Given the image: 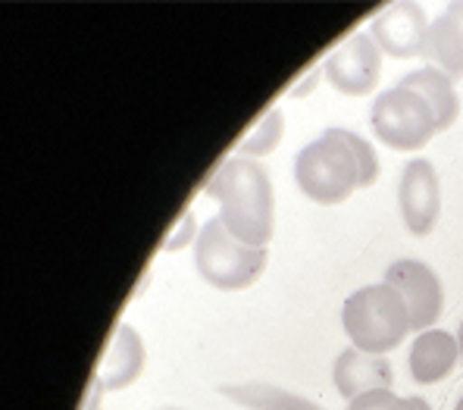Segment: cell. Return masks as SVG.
Segmentation results:
<instances>
[{
	"label": "cell",
	"instance_id": "ba28073f",
	"mask_svg": "<svg viewBox=\"0 0 463 410\" xmlns=\"http://www.w3.org/2000/svg\"><path fill=\"white\" fill-rule=\"evenodd\" d=\"M398 210L411 235H432L441 216V179L432 160H426V157L407 160L398 182Z\"/></svg>",
	"mask_w": 463,
	"mask_h": 410
},
{
	"label": "cell",
	"instance_id": "8fae6325",
	"mask_svg": "<svg viewBox=\"0 0 463 410\" xmlns=\"http://www.w3.org/2000/svg\"><path fill=\"white\" fill-rule=\"evenodd\" d=\"M460 360V341L458 336L445 329H426L413 338L411 354H407V367L417 386H435V382L448 379Z\"/></svg>",
	"mask_w": 463,
	"mask_h": 410
},
{
	"label": "cell",
	"instance_id": "9a60e30c",
	"mask_svg": "<svg viewBox=\"0 0 463 410\" xmlns=\"http://www.w3.org/2000/svg\"><path fill=\"white\" fill-rule=\"evenodd\" d=\"M220 395L244 410H326L307 395L288 392L272 382H229L220 386Z\"/></svg>",
	"mask_w": 463,
	"mask_h": 410
},
{
	"label": "cell",
	"instance_id": "7402d4cb",
	"mask_svg": "<svg viewBox=\"0 0 463 410\" xmlns=\"http://www.w3.org/2000/svg\"><path fill=\"white\" fill-rule=\"evenodd\" d=\"M458 341H460V360H463V323H460V329H458Z\"/></svg>",
	"mask_w": 463,
	"mask_h": 410
},
{
	"label": "cell",
	"instance_id": "8992f818",
	"mask_svg": "<svg viewBox=\"0 0 463 410\" xmlns=\"http://www.w3.org/2000/svg\"><path fill=\"white\" fill-rule=\"evenodd\" d=\"M383 57L370 32H351L329 57L323 60L326 81L345 98H366L383 79Z\"/></svg>",
	"mask_w": 463,
	"mask_h": 410
},
{
	"label": "cell",
	"instance_id": "2e32d148",
	"mask_svg": "<svg viewBox=\"0 0 463 410\" xmlns=\"http://www.w3.org/2000/svg\"><path fill=\"white\" fill-rule=\"evenodd\" d=\"M282 135H285V113H282V107H272V110L263 113L260 122L241 138L238 157H250V160L269 157L272 150L282 145Z\"/></svg>",
	"mask_w": 463,
	"mask_h": 410
},
{
	"label": "cell",
	"instance_id": "d6986e66",
	"mask_svg": "<svg viewBox=\"0 0 463 410\" xmlns=\"http://www.w3.org/2000/svg\"><path fill=\"white\" fill-rule=\"evenodd\" d=\"M197 223H194V214L192 210H185V214L179 216V223L169 229V235H166V242H163V251L166 254H175V251H182V248H188V244H194L197 242Z\"/></svg>",
	"mask_w": 463,
	"mask_h": 410
},
{
	"label": "cell",
	"instance_id": "52a82bcc",
	"mask_svg": "<svg viewBox=\"0 0 463 410\" xmlns=\"http://www.w3.org/2000/svg\"><path fill=\"white\" fill-rule=\"evenodd\" d=\"M383 282L404 295L407 307H411V326L417 336L426 329H435L441 310H445V285H441L439 272L432 266L413 261V257H401V261L385 266Z\"/></svg>",
	"mask_w": 463,
	"mask_h": 410
},
{
	"label": "cell",
	"instance_id": "6da1fadb",
	"mask_svg": "<svg viewBox=\"0 0 463 410\" xmlns=\"http://www.w3.org/2000/svg\"><path fill=\"white\" fill-rule=\"evenodd\" d=\"M207 197L220 207V223L248 248H267L276 235V191L267 167L250 157H226L207 179Z\"/></svg>",
	"mask_w": 463,
	"mask_h": 410
},
{
	"label": "cell",
	"instance_id": "ffe728a7",
	"mask_svg": "<svg viewBox=\"0 0 463 410\" xmlns=\"http://www.w3.org/2000/svg\"><path fill=\"white\" fill-rule=\"evenodd\" d=\"M323 63H319V66H313V70L307 72V75H304V79H298L295 81V85H291V91H288V98L291 100H304V98H310V94H313V88H317L319 85V81H323Z\"/></svg>",
	"mask_w": 463,
	"mask_h": 410
},
{
	"label": "cell",
	"instance_id": "d4e9b609",
	"mask_svg": "<svg viewBox=\"0 0 463 410\" xmlns=\"http://www.w3.org/2000/svg\"><path fill=\"white\" fill-rule=\"evenodd\" d=\"M98 410H104V407H98Z\"/></svg>",
	"mask_w": 463,
	"mask_h": 410
},
{
	"label": "cell",
	"instance_id": "cb8c5ba5",
	"mask_svg": "<svg viewBox=\"0 0 463 410\" xmlns=\"http://www.w3.org/2000/svg\"><path fill=\"white\" fill-rule=\"evenodd\" d=\"M163 410H185V407H163Z\"/></svg>",
	"mask_w": 463,
	"mask_h": 410
},
{
	"label": "cell",
	"instance_id": "9c48e42d",
	"mask_svg": "<svg viewBox=\"0 0 463 410\" xmlns=\"http://www.w3.org/2000/svg\"><path fill=\"white\" fill-rule=\"evenodd\" d=\"M429 16L420 4L401 0V4L385 6L376 13L370 23V35L379 44V51L394 60H413L426 57V41H429Z\"/></svg>",
	"mask_w": 463,
	"mask_h": 410
},
{
	"label": "cell",
	"instance_id": "4fadbf2b",
	"mask_svg": "<svg viewBox=\"0 0 463 410\" xmlns=\"http://www.w3.org/2000/svg\"><path fill=\"white\" fill-rule=\"evenodd\" d=\"M426 57L454 81L463 75V0L448 4L429 25Z\"/></svg>",
	"mask_w": 463,
	"mask_h": 410
},
{
	"label": "cell",
	"instance_id": "603a6c76",
	"mask_svg": "<svg viewBox=\"0 0 463 410\" xmlns=\"http://www.w3.org/2000/svg\"><path fill=\"white\" fill-rule=\"evenodd\" d=\"M454 410H463V395H460V398H458V405H454Z\"/></svg>",
	"mask_w": 463,
	"mask_h": 410
},
{
	"label": "cell",
	"instance_id": "277c9868",
	"mask_svg": "<svg viewBox=\"0 0 463 410\" xmlns=\"http://www.w3.org/2000/svg\"><path fill=\"white\" fill-rule=\"evenodd\" d=\"M269 261L267 248H248L220 223V216H210L201 225L194 242V270L207 285L220 291H241L263 276Z\"/></svg>",
	"mask_w": 463,
	"mask_h": 410
},
{
	"label": "cell",
	"instance_id": "e0dca14e",
	"mask_svg": "<svg viewBox=\"0 0 463 410\" xmlns=\"http://www.w3.org/2000/svg\"><path fill=\"white\" fill-rule=\"evenodd\" d=\"M345 410H432L429 401H423L420 395H398L392 388H376V392H366L360 398L347 401Z\"/></svg>",
	"mask_w": 463,
	"mask_h": 410
},
{
	"label": "cell",
	"instance_id": "7c38bea8",
	"mask_svg": "<svg viewBox=\"0 0 463 410\" xmlns=\"http://www.w3.org/2000/svg\"><path fill=\"white\" fill-rule=\"evenodd\" d=\"M147 364V348L141 341L138 329L132 323H119L110 338V348H107L104 360L98 367V376L104 379L107 392H122L132 382H138V376L145 373Z\"/></svg>",
	"mask_w": 463,
	"mask_h": 410
},
{
	"label": "cell",
	"instance_id": "ac0fdd59",
	"mask_svg": "<svg viewBox=\"0 0 463 410\" xmlns=\"http://www.w3.org/2000/svg\"><path fill=\"white\" fill-rule=\"evenodd\" d=\"M345 132V141L347 148L354 150V157H357V167H360V188H373V182L379 179V154L376 148L370 145V141L364 138V135L351 132V129H342Z\"/></svg>",
	"mask_w": 463,
	"mask_h": 410
},
{
	"label": "cell",
	"instance_id": "5b68a950",
	"mask_svg": "<svg viewBox=\"0 0 463 410\" xmlns=\"http://www.w3.org/2000/svg\"><path fill=\"white\" fill-rule=\"evenodd\" d=\"M373 135L392 150H420L439 135L432 107L404 85L385 88L373 98L370 110Z\"/></svg>",
	"mask_w": 463,
	"mask_h": 410
},
{
	"label": "cell",
	"instance_id": "5bb4252c",
	"mask_svg": "<svg viewBox=\"0 0 463 410\" xmlns=\"http://www.w3.org/2000/svg\"><path fill=\"white\" fill-rule=\"evenodd\" d=\"M398 85L417 91L432 107L435 119H439V132H448L460 119V98L454 91V79L448 72H441L439 66H420V70L407 72Z\"/></svg>",
	"mask_w": 463,
	"mask_h": 410
},
{
	"label": "cell",
	"instance_id": "3957f363",
	"mask_svg": "<svg viewBox=\"0 0 463 410\" xmlns=\"http://www.w3.org/2000/svg\"><path fill=\"white\" fill-rule=\"evenodd\" d=\"M295 182L307 201L335 207L360 188V167L342 129H326L295 157Z\"/></svg>",
	"mask_w": 463,
	"mask_h": 410
},
{
	"label": "cell",
	"instance_id": "7a4b0ae2",
	"mask_svg": "<svg viewBox=\"0 0 463 410\" xmlns=\"http://www.w3.org/2000/svg\"><path fill=\"white\" fill-rule=\"evenodd\" d=\"M342 326L351 348H360L366 354H383V358L413 332L411 307H407L404 295L388 282L351 291L342 304Z\"/></svg>",
	"mask_w": 463,
	"mask_h": 410
},
{
	"label": "cell",
	"instance_id": "44dd1931",
	"mask_svg": "<svg viewBox=\"0 0 463 410\" xmlns=\"http://www.w3.org/2000/svg\"><path fill=\"white\" fill-rule=\"evenodd\" d=\"M104 379L98 376V370L91 373V379H88V388H85V398H81V405L79 410H98L100 407V401H104Z\"/></svg>",
	"mask_w": 463,
	"mask_h": 410
},
{
	"label": "cell",
	"instance_id": "30bf717a",
	"mask_svg": "<svg viewBox=\"0 0 463 410\" xmlns=\"http://www.w3.org/2000/svg\"><path fill=\"white\" fill-rule=\"evenodd\" d=\"M394 373L383 354H366L360 348H345L332 364V386L345 401H354L376 388H392Z\"/></svg>",
	"mask_w": 463,
	"mask_h": 410
}]
</instances>
